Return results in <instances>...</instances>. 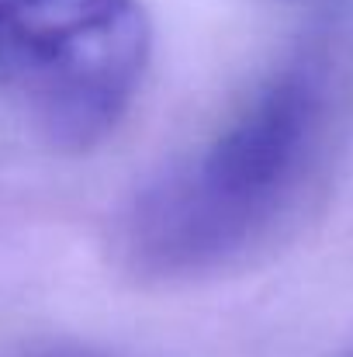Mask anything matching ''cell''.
I'll use <instances>...</instances> for the list:
<instances>
[{"instance_id":"cell-1","label":"cell","mask_w":353,"mask_h":357,"mask_svg":"<svg viewBox=\"0 0 353 357\" xmlns=\"http://www.w3.org/2000/svg\"><path fill=\"white\" fill-rule=\"evenodd\" d=\"M353 112V42L322 28L288 49L212 135L149 174L115 219L139 281L229 274L291 236L322 198Z\"/></svg>"},{"instance_id":"cell-2","label":"cell","mask_w":353,"mask_h":357,"mask_svg":"<svg viewBox=\"0 0 353 357\" xmlns=\"http://www.w3.org/2000/svg\"><path fill=\"white\" fill-rule=\"evenodd\" d=\"M149 56L139 0H0V105L59 153H87L115 132Z\"/></svg>"},{"instance_id":"cell-3","label":"cell","mask_w":353,"mask_h":357,"mask_svg":"<svg viewBox=\"0 0 353 357\" xmlns=\"http://www.w3.org/2000/svg\"><path fill=\"white\" fill-rule=\"evenodd\" d=\"M28 357H101L91 351H42V354H28Z\"/></svg>"}]
</instances>
